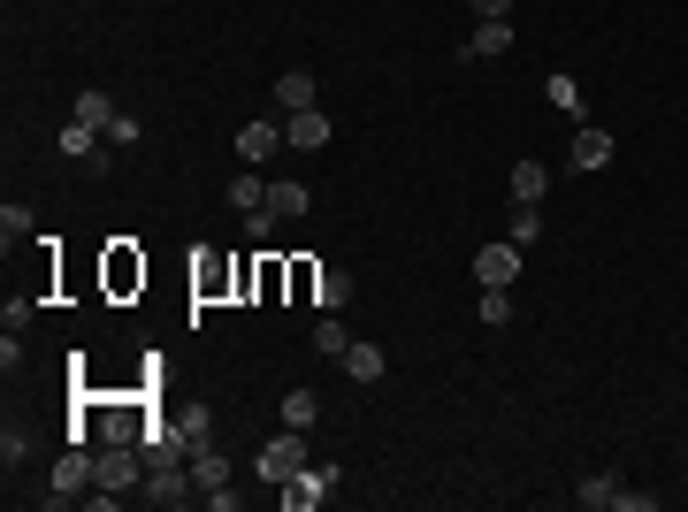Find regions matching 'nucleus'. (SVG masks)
<instances>
[{
  "mask_svg": "<svg viewBox=\"0 0 688 512\" xmlns=\"http://www.w3.org/2000/svg\"><path fill=\"white\" fill-rule=\"evenodd\" d=\"M92 482H100V452H92V444H69V452H62V459H54V490H46V498H38V505H85V498H92Z\"/></svg>",
  "mask_w": 688,
  "mask_h": 512,
  "instance_id": "f257e3e1",
  "label": "nucleus"
},
{
  "mask_svg": "<svg viewBox=\"0 0 688 512\" xmlns=\"http://www.w3.org/2000/svg\"><path fill=\"white\" fill-rule=\"evenodd\" d=\"M299 467H307V428H276V436L253 452V475H260V490H284Z\"/></svg>",
  "mask_w": 688,
  "mask_h": 512,
  "instance_id": "f03ea898",
  "label": "nucleus"
},
{
  "mask_svg": "<svg viewBox=\"0 0 688 512\" xmlns=\"http://www.w3.org/2000/svg\"><path fill=\"white\" fill-rule=\"evenodd\" d=\"M330 490H337V467H330V459H322V467L307 459V467L284 482V505H291V512H314V505H330Z\"/></svg>",
  "mask_w": 688,
  "mask_h": 512,
  "instance_id": "7ed1b4c3",
  "label": "nucleus"
},
{
  "mask_svg": "<svg viewBox=\"0 0 688 512\" xmlns=\"http://www.w3.org/2000/svg\"><path fill=\"white\" fill-rule=\"evenodd\" d=\"M475 283H482V291H513V283H520V245H513V237L475 253Z\"/></svg>",
  "mask_w": 688,
  "mask_h": 512,
  "instance_id": "20e7f679",
  "label": "nucleus"
},
{
  "mask_svg": "<svg viewBox=\"0 0 688 512\" xmlns=\"http://www.w3.org/2000/svg\"><path fill=\"white\" fill-rule=\"evenodd\" d=\"M330 138H337V123H330L322 108H299V115H284V146H291V154H322Z\"/></svg>",
  "mask_w": 688,
  "mask_h": 512,
  "instance_id": "39448f33",
  "label": "nucleus"
},
{
  "mask_svg": "<svg viewBox=\"0 0 688 512\" xmlns=\"http://www.w3.org/2000/svg\"><path fill=\"white\" fill-rule=\"evenodd\" d=\"M191 498H199V482H191V459H184V467H154V475H146V505H191Z\"/></svg>",
  "mask_w": 688,
  "mask_h": 512,
  "instance_id": "423d86ee",
  "label": "nucleus"
},
{
  "mask_svg": "<svg viewBox=\"0 0 688 512\" xmlns=\"http://www.w3.org/2000/svg\"><path fill=\"white\" fill-rule=\"evenodd\" d=\"M276 154H284V123H245V131H237V162H245V169H268Z\"/></svg>",
  "mask_w": 688,
  "mask_h": 512,
  "instance_id": "0eeeda50",
  "label": "nucleus"
},
{
  "mask_svg": "<svg viewBox=\"0 0 688 512\" xmlns=\"http://www.w3.org/2000/svg\"><path fill=\"white\" fill-rule=\"evenodd\" d=\"M498 54H513V15H482L467 38V62H498Z\"/></svg>",
  "mask_w": 688,
  "mask_h": 512,
  "instance_id": "6e6552de",
  "label": "nucleus"
},
{
  "mask_svg": "<svg viewBox=\"0 0 688 512\" xmlns=\"http://www.w3.org/2000/svg\"><path fill=\"white\" fill-rule=\"evenodd\" d=\"M307 207H314V191H307L299 176H268V214H276V222H299Z\"/></svg>",
  "mask_w": 688,
  "mask_h": 512,
  "instance_id": "1a4fd4ad",
  "label": "nucleus"
},
{
  "mask_svg": "<svg viewBox=\"0 0 688 512\" xmlns=\"http://www.w3.org/2000/svg\"><path fill=\"white\" fill-rule=\"evenodd\" d=\"M543 100H551V108H558L566 123H589V92H581V85H574L566 69H558V77H543Z\"/></svg>",
  "mask_w": 688,
  "mask_h": 512,
  "instance_id": "9d476101",
  "label": "nucleus"
},
{
  "mask_svg": "<svg viewBox=\"0 0 688 512\" xmlns=\"http://www.w3.org/2000/svg\"><path fill=\"white\" fill-rule=\"evenodd\" d=\"M276 108H284V115L322 108V100H314V69H284V77H276Z\"/></svg>",
  "mask_w": 688,
  "mask_h": 512,
  "instance_id": "9b49d317",
  "label": "nucleus"
},
{
  "mask_svg": "<svg viewBox=\"0 0 688 512\" xmlns=\"http://www.w3.org/2000/svg\"><path fill=\"white\" fill-rule=\"evenodd\" d=\"M604 162H612V131L574 123V169H604Z\"/></svg>",
  "mask_w": 688,
  "mask_h": 512,
  "instance_id": "f8f14e48",
  "label": "nucleus"
},
{
  "mask_svg": "<svg viewBox=\"0 0 688 512\" xmlns=\"http://www.w3.org/2000/svg\"><path fill=\"white\" fill-rule=\"evenodd\" d=\"M191 482H199V498L222 490V482H230V452H222V444H199V452H191Z\"/></svg>",
  "mask_w": 688,
  "mask_h": 512,
  "instance_id": "ddd939ff",
  "label": "nucleus"
},
{
  "mask_svg": "<svg viewBox=\"0 0 688 512\" xmlns=\"http://www.w3.org/2000/svg\"><path fill=\"white\" fill-rule=\"evenodd\" d=\"M506 191H513L520 207H543V191H551V169H543V162H513Z\"/></svg>",
  "mask_w": 688,
  "mask_h": 512,
  "instance_id": "4468645a",
  "label": "nucleus"
},
{
  "mask_svg": "<svg viewBox=\"0 0 688 512\" xmlns=\"http://www.w3.org/2000/svg\"><path fill=\"white\" fill-rule=\"evenodd\" d=\"M352 382H382V344H367V337H352L344 344V359H337Z\"/></svg>",
  "mask_w": 688,
  "mask_h": 512,
  "instance_id": "2eb2a0df",
  "label": "nucleus"
},
{
  "mask_svg": "<svg viewBox=\"0 0 688 512\" xmlns=\"http://www.w3.org/2000/svg\"><path fill=\"white\" fill-rule=\"evenodd\" d=\"M314 307H322V314H344V307H352V268H322V276H314Z\"/></svg>",
  "mask_w": 688,
  "mask_h": 512,
  "instance_id": "dca6fc26",
  "label": "nucleus"
},
{
  "mask_svg": "<svg viewBox=\"0 0 688 512\" xmlns=\"http://www.w3.org/2000/svg\"><path fill=\"white\" fill-rule=\"evenodd\" d=\"M230 207H237V214L268 207V169H245V176H230Z\"/></svg>",
  "mask_w": 688,
  "mask_h": 512,
  "instance_id": "f3484780",
  "label": "nucleus"
},
{
  "mask_svg": "<svg viewBox=\"0 0 688 512\" xmlns=\"http://www.w3.org/2000/svg\"><path fill=\"white\" fill-rule=\"evenodd\" d=\"M612 498H620L612 475H581V482H574V505H589V512H612Z\"/></svg>",
  "mask_w": 688,
  "mask_h": 512,
  "instance_id": "a211bd4d",
  "label": "nucleus"
},
{
  "mask_svg": "<svg viewBox=\"0 0 688 512\" xmlns=\"http://www.w3.org/2000/svg\"><path fill=\"white\" fill-rule=\"evenodd\" d=\"M115 115H123V108H115V100H108L100 85H92V92H77V123H92V131H108Z\"/></svg>",
  "mask_w": 688,
  "mask_h": 512,
  "instance_id": "6ab92c4d",
  "label": "nucleus"
},
{
  "mask_svg": "<svg viewBox=\"0 0 688 512\" xmlns=\"http://www.w3.org/2000/svg\"><path fill=\"white\" fill-rule=\"evenodd\" d=\"M0 237H8V245H23V237H38V214H31L23 199H8V207H0Z\"/></svg>",
  "mask_w": 688,
  "mask_h": 512,
  "instance_id": "aec40b11",
  "label": "nucleus"
},
{
  "mask_svg": "<svg viewBox=\"0 0 688 512\" xmlns=\"http://www.w3.org/2000/svg\"><path fill=\"white\" fill-rule=\"evenodd\" d=\"M322 421V398L314 390H284V428H314Z\"/></svg>",
  "mask_w": 688,
  "mask_h": 512,
  "instance_id": "412c9836",
  "label": "nucleus"
},
{
  "mask_svg": "<svg viewBox=\"0 0 688 512\" xmlns=\"http://www.w3.org/2000/svg\"><path fill=\"white\" fill-rule=\"evenodd\" d=\"M344 344H352V330H344L337 314H322V322H314V352H322V359H344Z\"/></svg>",
  "mask_w": 688,
  "mask_h": 512,
  "instance_id": "4be33fe9",
  "label": "nucleus"
},
{
  "mask_svg": "<svg viewBox=\"0 0 688 512\" xmlns=\"http://www.w3.org/2000/svg\"><path fill=\"white\" fill-rule=\"evenodd\" d=\"M475 314H482L490 330H506V322H513V291H482V299H475Z\"/></svg>",
  "mask_w": 688,
  "mask_h": 512,
  "instance_id": "5701e85b",
  "label": "nucleus"
},
{
  "mask_svg": "<svg viewBox=\"0 0 688 512\" xmlns=\"http://www.w3.org/2000/svg\"><path fill=\"white\" fill-rule=\"evenodd\" d=\"M176 421H184V436H191V452H199V444H214V413H207V405H184Z\"/></svg>",
  "mask_w": 688,
  "mask_h": 512,
  "instance_id": "b1692460",
  "label": "nucleus"
},
{
  "mask_svg": "<svg viewBox=\"0 0 688 512\" xmlns=\"http://www.w3.org/2000/svg\"><path fill=\"white\" fill-rule=\"evenodd\" d=\"M108 283H115V291H131V283H146V260H131V253H115V260H108Z\"/></svg>",
  "mask_w": 688,
  "mask_h": 512,
  "instance_id": "393cba45",
  "label": "nucleus"
},
{
  "mask_svg": "<svg viewBox=\"0 0 688 512\" xmlns=\"http://www.w3.org/2000/svg\"><path fill=\"white\" fill-rule=\"evenodd\" d=\"M506 237H513V245H535V237H543V207H520V214H513V230H506Z\"/></svg>",
  "mask_w": 688,
  "mask_h": 512,
  "instance_id": "a878e982",
  "label": "nucleus"
},
{
  "mask_svg": "<svg viewBox=\"0 0 688 512\" xmlns=\"http://www.w3.org/2000/svg\"><path fill=\"white\" fill-rule=\"evenodd\" d=\"M138 138H146L138 115H115V123H108V146H138Z\"/></svg>",
  "mask_w": 688,
  "mask_h": 512,
  "instance_id": "bb28decb",
  "label": "nucleus"
},
{
  "mask_svg": "<svg viewBox=\"0 0 688 512\" xmlns=\"http://www.w3.org/2000/svg\"><path fill=\"white\" fill-rule=\"evenodd\" d=\"M268 237H276V214L253 207V214H245V245H268Z\"/></svg>",
  "mask_w": 688,
  "mask_h": 512,
  "instance_id": "cd10ccee",
  "label": "nucleus"
},
{
  "mask_svg": "<svg viewBox=\"0 0 688 512\" xmlns=\"http://www.w3.org/2000/svg\"><path fill=\"white\" fill-rule=\"evenodd\" d=\"M0 459L23 467V459H31V436H23V428H0Z\"/></svg>",
  "mask_w": 688,
  "mask_h": 512,
  "instance_id": "c85d7f7f",
  "label": "nucleus"
},
{
  "mask_svg": "<svg viewBox=\"0 0 688 512\" xmlns=\"http://www.w3.org/2000/svg\"><path fill=\"white\" fill-rule=\"evenodd\" d=\"M651 505H658L651 490H620V498H612V512H651Z\"/></svg>",
  "mask_w": 688,
  "mask_h": 512,
  "instance_id": "c756f323",
  "label": "nucleus"
},
{
  "mask_svg": "<svg viewBox=\"0 0 688 512\" xmlns=\"http://www.w3.org/2000/svg\"><path fill=\"white\" fill-rule=\"evenodd\" d=\"M475 15H513V0H467Z\"/></svg>",
  "mask_w": 688,
  "mask_h": 512,
  "instance_id": "7c9ffc66",
  "label": "nucleus"
}]
</instances>
